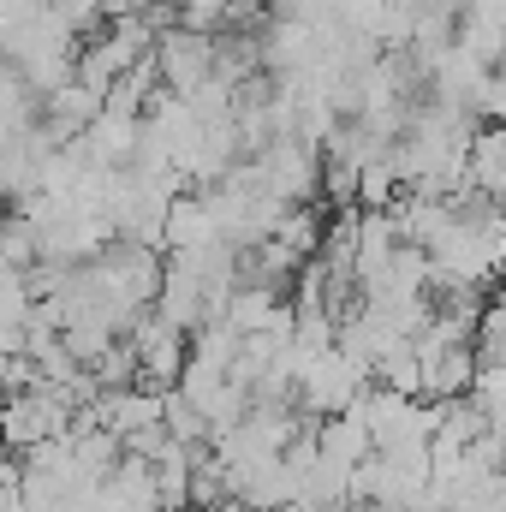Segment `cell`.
Segmentation results:
<instances>
[{
    "mask_svg": "<svg viewBox=\"0 0 506 512\" xmlns=\"http://www.w3.org/2000/svg\"><path fill=\"white\" fill-rule=\"evenodd\" d=\"M215 36L209 30H191V24H179V30H161L155 36V78L173 90V96H197L209 78H215Z\"/></svg>",
    "mask_w": 506,
    "mask_h": 512,
    "instance_id": "obj_1",
    "label": "cell"
},
{
    "mask_svg": "<svg viewBox=\"0 0 506 512\" xmlns=\"http://www.w3.org/2000/svg\"><path fill=\"white\" fill-rule=\"evenodd\" d=\"M209 239H221L209 197H167V209H161V245L191 251V245H209Z\"/></svg>",
    "mask_w": 506,
    "mask_h": 512,
    "instance_id": "obj_2",
    "label": "cell"
},
{
    "mask_svg": "<svg viewBox=\"0 0 506 512\" xmlns=\"http://www.w3.org/2000/svg\"><path fill=\"white\" fill-rule=\"evenodd\" d=\"M471 387H477V340H459V346H441L435 358H423V393L429 399H453Z\"/></svg>",
    "mask_w": 506,
    "mask_h": 512,
    "instance_id": "obj_3",
    "label": "cell"
},
{
    "mask_svg": "<svg viewBox=\"0 0 506 512\" xmlns=\"http://www.w3.org/2000/svg\"><path fill=\"white\" fill-rule=\"evenodd\" d=\"M506 340V280L483 298V310H477V346H495Z\"/></svg>",
    "mask_w": 506,
    "mask_h": 512,
    "instance_id": "obj_4",
    "label": "cell"
},
{
    "mask_svg": "<svg viewBox=\"0 0 506 512\" xmlns=\"http://www.w3.org/2000/svg\"><path fill=\"white\" fill-rule=\"evenodd\" d=\"M233 6H239V0H179V12H185V24H191V30H215Z\"/></svg>",
    "mask_w": 506,
    "mask_h": 512,
    "instance_id": "obj_5",
    "label": "cell"
},
{
    "mask_svg": "<svg viewBox=\"0 0 506 512\" xmlns=\"http://www.w3.org/2000/svg\"><path fill=\"white\" fill-rule=\"evenodd\" d=\"M12 370H18V352H6V346H0V393L12 387Z\"/></svg>",
    "mask_w": 506,
    "mask_h": 512,
    "instance_id": "obj_6",
    "label": "cell"
}]
</instances>
